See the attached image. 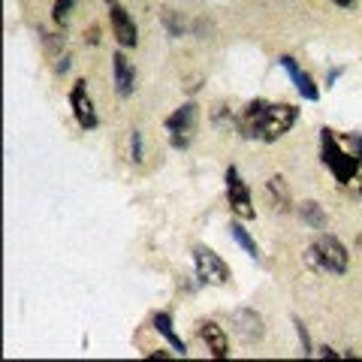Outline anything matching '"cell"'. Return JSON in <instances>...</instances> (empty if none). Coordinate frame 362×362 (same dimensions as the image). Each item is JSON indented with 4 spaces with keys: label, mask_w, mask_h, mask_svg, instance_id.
<instances>
[{
    "label": "cell",
    "mask_w": 362,
    "mask_h": 362,
    "mask_svg": "<svg viewBox=\"0 0 362 362\" xmlns=\"http://www.w3.org/2000/svg\"><path fill=\"white\" fill-rule=\"evenodd\" d=\"M299 214H302V221L308 223L311 230H326V223H329L326 211L320 209V202H314V199H305L299 206Z\"/></svg>",
    "instance_id": "9a60e30c"
},
{
    "label": "cell",
    "mask_w": 362,
    "mask_h": 362,
    "mask_svg": "<svg viewBox=\"0 0 362 362\" xmlns=\"http://www.w3.org/2000/svg\"><path fill=\"white\" fill-rule=\"evenodd\" d=\"M338 76H341V70H332V73H329V76H326V88H329V85H332V82H335V78H338Z\"/></svg>",
    "instance_id": "cb8c5ba5"
},
{
    "label": "cell",
    "mask_w": 362,
    "mask_h": 362,
    "mask_svg": "<svg viewBox=\"0 0 362 362\" xmlns=\"http://www.w3.org/2000/svg\"><path fill=\"white\" fill-rule=\"evenodd\" d=\"M130 160L133 163H142L145 160V145H142V133L139 130L130 133Z\"/></svg>",
    "instance_id": "ac0fdd59"
},
{
    "label": "cell",
    "mask_w": 362,
    "mask_h": 362,
    "mask_svg": "<svg viewBox=\"0 0 362 362\" xmlns=\"http://www.w3.org/2000/svg\"><path fill=\"white\" fill-rule=\"evenodd\" d=\"M293 323H296V335H299L302 354H305V356H311L314 350H311V338H308V329H305V323H302V320H293Z\"/></svg>",
    "instance_id": "d6986e66"
},
{
    "label": "cell",
    "mask_w": 362,
    "mask_h": 362,
    "mask_svg": "<svg viewBox=\"0 0 362 362\" xmlns=\"http://www.w3.org/2000/svg\"><path fill=\"white\" fill-rule=\"evenodd\" d=\"M70 109H73V118L82 130H94L100 118H97V109H94V100H90V90H88V82L78 78L70 88Z\"/></svg>",
    "instance_id": "ba28073f"
},
{
    "label": "cell",
    "mask_w": 362,
    "mask_h": 362,
    "mask_svg": "<svg viewBox=\"0 0 362 362\" xmlns=\"http://www.w3.org/2000/svg\"><path fill=\"white\" fill-rule=\"evenodd\" d=\"M299 121V109L293 103H266V100H254L242 109V115L235 118V130L245 139L254 142H278L281 136H287L290 127Z\"/></svg>",
    "instance_id": "6da1fadb"
},
{
    "label": "cell",
    "mask_w": 362,
    "mask_h": 362,
    "mask_svg": "<svg viewBox=\"0 0 362 362\" xmlns=\"http://www.w3.org/2000/svg\"><path fill=\"white\" fill-rule=\"evenodd\" d=\"M226 206L230 211L235 214L239 221H254L257 218V209H254V199H251V187H247V181L242 178V173L235 166L226 169Z\"/></svg>",
    "instance_id": "5b68a950"
},
{
    "label": "cell",
    "mask_w": 362,
    "mask_h": 362,
    "mask_svg": "<svg viewBox=\"0 0 362 362\" xmlns=\"http://www.w3.org/2000/svg\"><path fill=\"white\" fill-rule=\"evenodd\" d=\"M347 148H350V154L359 160V166H362V133H347Z\"/></svg>",
    "instance_id": "ffe728a7"
},
{
    "label": "cell",
    "mask_w": 362,
    "mask_h": 362,
    "mask_svg": "<svg viewBox=\"0 0 362 362\" xmlns=\"http://www.w3.org/2000/svg\"><path fill=\"white\" fill-rule=\"evenodd\" d=\"M73 6H76V0H54V6H52L54 25H66V18H70V13H73Z\"/></svg>",
    "instance_id": "e0dca14e"
},
{
    "label": "cell",
    "mask_w": 362,
    "mask_h": 362,
    "mask_svg": "<svg viewBox=\"0 0 362 362\" xmlns=\"http://www.w3.org/2000/svg\"><path fill=\"white\" fill-rule=\"evenodd\" d=\"M194 269H197V278L209 287H223L230 284V266L211 251V247H194Z\"/></svg>",
    "instance_id": "8992f818"
},
{
    "label": "cell",
    "mask_w": 362,
    "mask_h": 362,
    "mask_svg": "<svg viewBox=\"0 0 362 362\" xmlns=\"http://www.w3.org/2000/svg\"><path fill=\"white\" fill-rule=\"evenodd\" d=\"M320 160L341 187H350L359 178V169H362L359 160L350 154V148L338 142V136L332 130H320Z\"/></svg>",
    "instance_id": "7a4b0ae2"
},
{
    "label": "cell",
    "mask_w": 362,
    "mask_h": 362,
    "mask_svg": "<svg viewBox=\"0 0 362 362\" xmlns=\"http://www.w3.org/2000/svg\"><path fill=\"white\" fill-rule=\"evenodd\" d=\"M197 332H199L202 344H206V350L214 359H226V356H230V338H226L223 326H218L214 320H202Z\"/></svg>",
    "instance_id": "7c38bea8"
},
{
    "label": "cell",
    "mask_w": 362,
    "mask_h": 362,
    "mask_svg": "<svg viewBox=\"0 0 362 362\" xmlns=\"http://www.w3.org/2000/svg\"><path fill=\"white\" fill-rule=\"evenodd\" d=\"M332 4H335V6H341V9H354L359 0H332Z\"/></svg>",
    "instance_id": "7402d4cb"
},
{
    "label": "cell",
    "mask_w": 362,
    "mask_h": 362,
    "mask_svg": "<svg viewBox=\"0 0 362 362\" xmlns=\"http://www.w3.org/2000/svg\"><path fill=\"white\" fill-rule=\"evenodd\" d=\"M106 9H109L112 37L118 40L121 49H136V42H139V30H136L133 16L118 4V0H106Z\"/></svg>",
    "instance_id": "52a82bcc"
},
{
    "label": "cell",
    "mask_w": 362,
    "mask_h": 362,
    "mask_svg": "<svg viewBox=\"0 0 362 362\" xmlns=\"http://www.w3.org/2000/svg\"><path fill=\"white\" fill-rule=\"evenodd\" d=\"M197 121H199V106L197 103L178 106L173 115L163 121V127L169 133V145H173L175 151L190 148V139H194V133H197Z\"/></svg>",
    "instance_id": "277c9868"
},
{
    "label": "cell",
    "mask_w": 362,
    "mask_h": 362,
    "mask_svg": "<svg viewBox=\"0 0 362 362\" xmlns=\"http://www.w3.org/2000/svg\"><path fill=\"white\" fill-rule=\"evenodd\" d=\"M112 78H115V94L121 100H127L136 90V70H133V64L127 61L124 52L112 54Z\"/></svg>",
    "instance_id": "8fae6325"
},
{
    "label": "cell",
    "mask_w": 362,
    "mask_h": 362,
    "mask_svg": "<svg viewBox=\"0 0 362 362\" xmlns=\"http://www.w3.org/2000/svg\"><path fill=\"white\" fill-rule=\"evenodd\" d=\"M278 64H281V70L290 76V82H293V88H296V94H299L302 100H308V103H317V100H320V88L314 85V78L305 73L302 66L290 58V54H281Z\"/></svg>",
    "instance_id": "30bf717a"
},
{
    "label": "cell",
    "mask_w": 362,
    "mask_h": 362,
    "mask_svg": "<svg viewBox=\"0 0 362 362\" xmlns=\"http://www.w3.org/2000/svg\"><path fill=\"white\" fill-rule=\"evenodd\" d=\"M266 190H269L272 202H275V209L290 211V187H287L284 178H281V175H272V178L266 181Z\"/></svg>",
    "instance_id": "5bb4252c"
},
{
    "label": "cell",
    "mask_w": 362,
    "mask_h": 362,
    "mask_svg": "<svg viewBox=\"0 0 362 362\" xmlns=\"http://www.w3.org/2000/svg\"><path fill=\"white\" fill-rule=\"evenodd\" d=\"M166 28H169V33H173V37H181V25H178L175 13H166Z\"/></svg>",
    "instance_id": "44dd1931"
},
{
    "label": "cell",
    "mask_w": 362,
    "mask_h": 362,
    "mask_svg": "<svg viewBox=\"0 0 362 362\" xmlns=\"http://www.w3.org/2000/svg\"><path fill=\"white\" fill-rule=\"evenodd\" d=\"M308 263L329 272V275H344L347 266H350V254L341 245V239H335L332 233H320L317 242L308 247Z\"/></svg>",
    "instance_id": "3957f363"
},
{
    "label": "cell",
    "mask_w": 362,
    "mask_h": 362,
    "mask_svg": "<svg viewBox=\"0 0 362 362\" xmlns=\"http://www.w3.org/2000/svg\"><path fill=\"white\" fill-rule=\"evenodd\" d=\"M230 235H233V242L239 245V247H242V251H245L247 257H251V259H259V245L254 242V235L247 233V230H245V226H242L239 221H235V223H230Z\"/></svg>",
    "instance_id": "2e32d148"
},
{
    "label": "cell",
    "mask_w": 362,
    "mask_h": 362,
    "mask_svg": "<svg viewBox=\"0 0 362 362\" xmlns=\"http://www.w3.org/2000/svg\"><path fill=\"white\" fill-rule=\"evenodd\" d=\"M151 323H154V329H157V332H160V335L166 338V341H169V347H173L178 356H187V344L181 341V335L175 332V326H173V317H169L166 311H160V314H154V320H151Z\"/></svg>",
    "instance_id": "4fadbf2b"
},
{
    "label": "cell",
    "mask_w": 362,
    "mask_h": 362,
    "mask_svg": "<svg viewBox=\"0 0 362 362\" xmlns=\"http://www.w3.org/2000/svg\"><path fill=\"white\" fill-rule=\"evenodd\" d=\"M320 356H323V359H326V356H329V359H338V356H341V354H335V350H332V347H326V344H323V347H320Z\"/></svg>",
    "instance_id": "603a6c76"
},
{
    "label": "cell",
    "mask_w": 362,
    "mask_h": 362,
    "mask_svg": "<svg viewBox=\"0 0 362 362\" xmlns=\"http://www.w3.org/2000/svg\"><path fill=\"white\" fill-rule=\"evenodd\" d=\"M233 332L242 338L245 344H259L263 341V335H266V323H263V317H259L254 308H239V311H233Z\"/></svg>",
    "instance_id": "9c48e42d"
}]
</instances>
